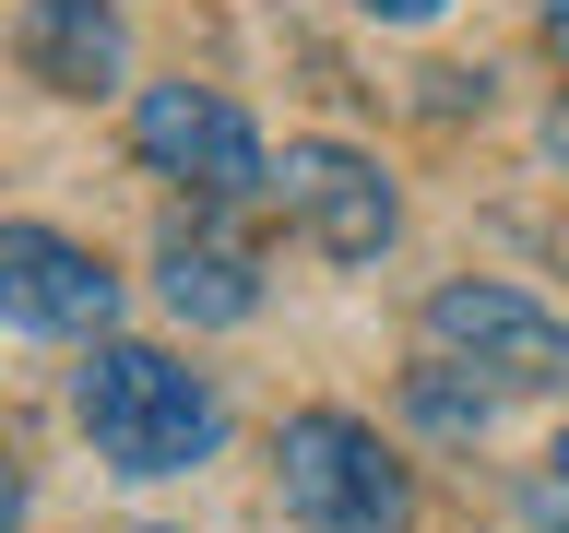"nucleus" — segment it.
Returning a JSON list of instances; mask_svg holds the SVG:
<instances>
[{"label":"nucleus","instance_id":"nucleus-6","mask_svg":"<svg viewBox=\"0 0 569 533\" xmlns=\"http://www.w3.org/2000/svg\"><path fill=\"white\" fill-rule=\"evenodd\" d=\"M0 309L24 332H107L119 320V273L96 249L48 238V225H0Z\"/></svg>","mask_w":569,"mask_h":533},{"label":"nucleus","instance_id":"nucleus-7","mask_svg":"<svg viewBox=\"0 0 569 533\" xmlns=\"http://www.w3.org/2000/svg\"><path fill=\"white\" fill-rule=\"evenodd\" d=\"M24 71L48 83V95H96V83H119V12L107 0H24Z\"/></svg>","mask_w":569,"mask_h":533},{"label":"nucleus","instance_id":"nucleus-5","mask_svg":"<svg viewBox=\"0 0 569 533\" xmlns=\"http://www.w3.org/2000/svg\"><path fill=\"white\" fill-rule=\"evenodd\" d=\"M427 344L451 355V368H487L498 391L569 380V320H546L533 296H510V284H439V296H427Z\"/></svg>","mask_w":569,"mask_h":533},{"label":"nucleus","instance_id":"nucleus-12","mask_svg":"<svg viewBox=\"0 0 569 533\" xmlns=\"http://www.w3.org/2000/svg\"><path fill=\"white\" fill-rule=\"evenodd\" d=\"M546 142H558V167H569V95H558V119H546Z\"/></svg>","mask_w":569,"mask_h":533},{"label":"nucleus","instance_id":"nucleus-4","mask_svg":"<svg viewBox=\"0 0 569 533\" xmlns=\"http://www.w3.org/2000/svg\"><path fill=\"white\" fill-rule=\"evenodd\" d=\"M273 202H284V225H297L320 261H380L391 225H403V202H391L380 154H356V142H284Z\"/></svg>","mask_w":569,"mask_h":533},{"label":"nucleus","instance_id":"nucleus-1","mask_svg":"<svg viewBox=\"0 0 569 533\" xmlns=\"http://www.w3.org/2000/svg\"><path fill=\"white\" fill-rule=\"evenodd\" d=\"M83 426H96V451L119 462V474H190V462H213V439H226V403H213L202 368H178V355H154V344H96V368H83Z\"/></svg>","mask_w":569,"mask_h":533},{"label":"nucleus","instance_id":"nucleus-8","mask_svg":"<svg viewBox=\"0 0 569 533\" xmlns=\"http://www.w3.org/2000/svg\"><path fill=\"white\" fill-rule=\"evenodd\" d=\"M154 284H167L178 320H249L261 309V284H249V261L226 238H167L154 249Z\"/></svg>","mask_w":569,"mask_h":533},{"label":"nucleus","instance_id":"nucleus-11","mask_svg":"<svg viewBox=\"0 0 569 533\" xmlns=\"http://www.w3.org/2000/svg\"><path fill=\"white\" fill-rule=\"evenodd\" d=\"M356 12H380V24H427L439 0H356Z\"/></svg>","mask_w":569,"mask_h":533},{"label":"nucleus","instance_id":"nucleus-10","mask_svg":"<svg viewBox=\"0 0 569 533\" xmlns=\"http://www.w3.org/2000/svg\"><path fill=\"white\" fill-rule=\"evenodd\" d=\"M533 510H546V522H569V439L546 451V486H533Z\"/></svg>","mask_w":569,"mask_h":533},{"label":"nucleus","instance_id":"nucleus-13","mask_svg":"<svg viewBox=\"0 0 569 533\" xmlns=\"http://www.w3.org/2000/svg\"><path fill=\"white\" fill-rule=\"evenodd\" d=\"M546 36H558V48H569V0H546Z\"/></svg>","mask_w":569,"mask_h":533},{"label":"nucleus","instance_id":"nucleus-9","mask_svg":"<svg viewBox=\"0 0 569 533\" xmlns=\"http://www.w3.org/2000/svg\"><path fill=\"white\" fill-rule=\"evenodd\" d=\"M427 426H451V439H475V426L498 415V380H462V368H416V391H403Z\"/></svg>","mask_w":569,"mask_h":533},{"label":"nucleus","instance_id":"nucleus-2","mask_svg":"<svg viewBox=\"0 0 569 533\" xmlns=\"http://www.w3.org/2000/svg\"><path fill=\"white\" fill-rule=\"evenodd\" d=\"M273 474H284V510L309 533H416V474L380 451V426H356V415H297Z\"/></svg>","mask_w":569,"mask_h":533},{"label":"nucleus","instance_id":"nucleus-3","mask_svg":"<svg viewBox=\"0 0 569 533\" xmlns=\"http://www.w3.org/2000/svg\"><path fill=\"white\" fill-rule=\"evenodd\" d=\"M131 142L178 178V190H202V202H249V190H273V154H261V131H249V119L213 95V83H142Z\"/></svg>","mask_w":569,"mask_h":533}]
</instances>
